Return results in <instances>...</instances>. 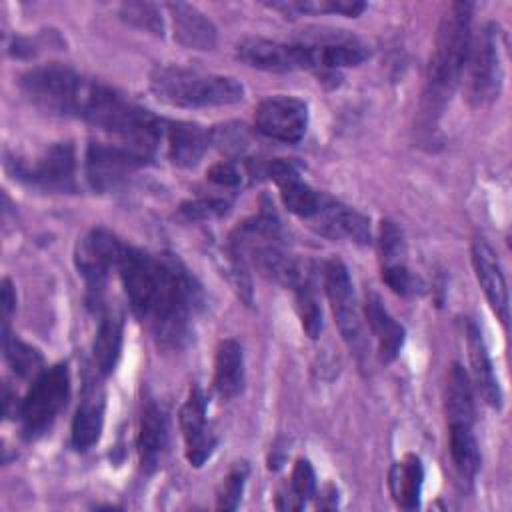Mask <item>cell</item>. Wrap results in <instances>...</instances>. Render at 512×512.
<instances>
[{
  "label": "cell",
  "mask_w": 512,
  "mask_h": 512,
  "mask_svg": "<svg viewBox=\"0 0 512 512\" xmlns=\"http://www.w3.org/2000/svg\"><path fill=\"white\" fill-rule=\"evenodd\" d=\"M206 178L210 182L218 184V186H224V188H236L242 182V174H240L238 166L230 160H220V162L212 164L206 170Z\"/></svg>",
  "instance_id": "obj_38"
},
{
  "label": "cell",
  "mask_w": 512,
  "mask_h": 512,
  "mask_svg": "<svg viewBox=\"0 0 512 512\" xmlns=\"http://www.w3.org/2000/svg\"><path fill=\"white\" fill-rule=\"evenodd\" d=\"M300 44L310 54V70H316L322 78H336L340 68L358 66L368 56L364 44L342 30L306 32Z\"/></svg>",
  "instance_id": "obj_10"
},
{
  "label": "cell",
  "mask_w": 512,
  "mask_h": 512,
  "mask_svg": "<svg viewBox=\"0 0 512 512\" xmlns=\"http://www.w3.org/2000/svg\"><path fill=\"white\" fill-rule=\"evenodd\" d=\"M120 16L128 24L146 30L154 36L164 34V18L160 14V6L152 2H124L120 6Z\"/></svg>",
  "instance_id": "obj_33"
},
{
  "label": "cell",
  "mask_w": 512,
  "mask_h": 512,
  "mask_svg": "<svg viewBox=\"0 0 512 512\" xmlns=\"http://www.w3.org/2000/svg\"><path fill=\"white\" fill-rule=\"evenodd\" d=\"M364 314H366V320H368V326L372 330V334L376 336L378 340V356L384 364H390L402 344H404V326L398 324L390 312L384 308L382 300L378 294H368L366 296V302H364Z\"/></svg>",
  "instance_id": "obj_22"
},
{
  "label": "cell",
  "mask_w": 512,
  "mask_h": 512,
  "mask_svg": "<svg viewBox=\"0 0 512 512\" xmlns=\"http://www.w3.org/2000/svg\"><path fill=\"white\" fill-rule=\"evenodd\" d=\"M424 482V468L416 454H406L390 468L388 484L396 504L404 510H414L420 504V492Z\"/></svg>",
  "instance_id": "obj_26"
},
{
  "label": "cell",
  "mask_w": 512,
  "mask_h": 512,
  "mask_svg": "<svg viewBox=\"0 0 512 512\" xmlns=\"http://www.w3.org/2000/svg\"><path fill=\"white\" fill-rule=\"evenodd\" d=\"M464 72L466 94L472 106H486L500 96L504 82V34L498 24L488 22L478 36H472Z\"/></svg>",
  "instance_id": "obj_5"
},
{
  "label": "cell",
  "mask_w": 512,
  "mask_h": 512,
  "mask_svg": "<svg viewBox=\"0 0 512 512\" xmlns=\"http://www.w3.org/2000/svg\"><path fill=\"white\" fill-rule=\"evenodd\" d=\"M126 244L120 242L116 234L106 228L90 230L76 246V268L82 274L90 304H102L104 284L112 268H118V262L124 254Z\"/></svg>",
  "instance_id": "obj_8"
},
{
  "label": "cell",
  "mask_w": 512,
  "mask_h": 512,
  "mask_svg": "<svg viewBox=\"0 0 512 512\" xmlns=\"http://www.w3.org/2000/svg\"><path fill=\"white\" fill-rule=\"evenodd\" d=\"M316 494V476L308 460L298 458L288 488L280 490L276 496V508L280 510H300L308 498Z\"/></svg>",
  "instance_id": "obj_29"
},
{
  "label": "cell",
  "mask_w": 512,
  "mask_h": 512,
  "mask_svg": "<svg viewBox=\"0 0 512 512\" xmlns=\"http://www.w3.org/2000/svg\"><path fill=\"white\" fill-rule=\"evenodd\" d=\"M150 90L160 102L178 108L230 106L244 98V86L232 76L174 64L156 66L150 72Z\"/></svg>",
  "instance_id": "obj_3"
},
{
  "label": "cell",
  "mask_w": 512,
  "mask_h": 512,
  "mask_svg": "<svg viewBox=\"0 0 512 512\" xmlns=\"http://www.w3.org/2000/svg\"><path fill=\"white\" fill-rule=\"evenodd\" d=\"M294 294H296V310H298L304 332L310 338H318L320 330H322V312H320V306H318V300L314 294L312 280L308 278L302 284H298L294 288Z\"/></svg>",
  "instance_id": "obj_32"
},
{
  "label": "cell",
  "mask_w": 512,
  "mask_h": 512,
  "mask_svg": "<svg viewBox=\"0 0 512 512\" xmlns=\"http://www.w3.org/2000/svg\"><path fill=\"white\" fill-rule=\"evenodd\" d=\"M118 274L134 316L158 344L180 348L190 334V316L202 302L200 286L172 254H150L126 246Z\"/></svg>",
  "instance_id": "obj_1"
},
{
  "label": "cell",
  "mask_w": 512,
  "mask_h": 512,
  "mask_svg": "<svg viewBox=\"0 0 512 512\" xmlns=\"http://www.w3.org/2000/svg\"><path fill=\"white\" fill-rule=\"evenodd\" d=\"M254 126L266 138L296 144L308 128V106L296 96H270L258 104Z\"/></svg>",
  "instance_id": "obj_11"
},
{
  "label": "cell",
  "mask_w": 512,
  "mask_h": 512,
  "mask_svg": "<svg viewBox=\"0 0 512 512\" xmlns=\"http://www.w3.org/2000/svg\"><path fill=\"white\" fill-rule=\"evenodd\" d=\"M246 476H248V466L244 462H238L232 466V470L226 474V478L222 480L220 490H218V500H216L218 510H236L238 508Z\"/></svg>",
  "instance_id": "obj_35"
},
{
  "label": "cell",
  "mask_w": 512,
  "mask_h": 512,
  "mask_svg": "<svg viewBox=\"0 0 512 512\" xmlns=\"http://www.w3.org/2000/svg\"><path fill=\"white\" fill-rule=\"evenodd\" d=\"M172 16L174 38L194 50H212L216 46V28L196 6L186 2L166 4Z\"/></svg>",
  "instance_id": "obj_20"
},
{
  "label": "cell",
  "mask_w": 512,
  "mask_h": 512,
  "mask_svg": "<svg viewBox=\"0 0 512 512\" xmlns=\"http://www.w3.org/2000/svg\"><path fill=\"white\" fill-rule=\"evenodd\" d=\"M2 344H4V356L8 360V364L12 366V370L22 376H36L42 368V354L32 348L30 344H26L24 340H20L18 336H14L8 330V324H4L2 328Z\"/></svg>",
  "instance_id": "obj_31"
},
{
  "label": "cell",
  "mask_w": 512,
  "mask_h": 512,
  "mask_svg": "<svg viewBox=\"0 0 512 512\" xmlns=\"http://www.w3.org/2000/svg\"><path fill=\"white\" fill-rule=\"evenodd\" d=\"M382 280H384V284H386L394 294L404 296V298L418 296V294H422V290H424L420 278L410 272V268L406 266V262L384 264V266H382Z\"/></svg>",
  "instance_id": "obj_34"
},
{
  "label": "cell",
  "mask_w": 512,
  "mask_h": 512,
  "mask_svg": "<svg viewBox=\"0 0 512 512\" xmlns=\"http://www.w3.org/2000/svg\"><path fill=\"white\" fill-rule=\"evenodd\" d=\"M166 440H168L166 416L154 400H148L146 406L142 408L140 428H138V454L144 470L152 472L158 466L160 456L166 448Z\"/></svg>",
  "instance_id": "obj_24"
},
{
  "label": "cell",
  "mask_w": 512,
  "mask_h": 512,
  "mask_svg": "<svg viewBox=\"0 0 512 512\" xmlns=\"http://www.w3.org/2000/svg\"><path fill=\"white\" fill-rule=\"evenodd\" d=\"M444 408L448 422H470L474 424V396L468 374L460 364H452L446 376Z\"/></svg>",
  "instance_id": "obj_27"
},
{
  "label": "cell",
  "mask_w": 512,
  "mask_h": 512,
  "mask_svg": "<svg viewBox=\"0 0 512 512\" xmlns=\"http://www.w3.org/2000/svg\"><path fill=\"white\" fill-rule=\"evenodd\" d=\"M472 426L470 422H448L452 462L460 476L468 480H472L480 468V450Z\"/></svg>",
  "instance_id": "obj_28"
},
{
  "label": "cell",
  "mask_w": 512,
  "mask_h": 512,
  "mask_svg": "<svg viewBox=\"0 0 512 512\" xmlns=\"http://www.w3.org/2000/svg\"><path fill=\"white\" fill-rule=\"evenodd\" d=\"M86 80V76L68 66L44 64L20 76V90L46 114L74 118Z\"/></svg>",
  "instance_id": "obj_6"
},
{
  "label": "cell",
  "mask_w": 512,
  "mask_h": 512,
  "mask_svg": "<svg viewBox=\"0 0 512 512\" xmlns=\"http://www.w3.org/2000/svg\"><path fill=\"white\" fill-rule=\"evenodd\" d=\"M472 10L470 2H454L440 20L424 94V114L430 118L444 108L464 74L472 44Z\"/></svg>",
  "instance_id": "obj_2"
},
{
  "label": "cell",
  "mask_w": 512,
  "mask_h": 512,
  "mask_svg": "<svg viewBox=\"0 0 512 512\" xmlns=\"http://www.w3.org/2000/svg\"><path fill=\"white\" fill-rule=\"evenodd\" d=\"M14 304H16V296H14L12 284H10V280H4V282H2V312H4V324H8V316H10V312L14 310Z\"/></svg>",
  "instance_id": "obj_39"
},
{
  "label": "cell",
  "mask_w": 512,
  "mask_h": 512,
  "mask_svg": "<svg viewBox=\"0 0 512 512\" xmlns=\"http://www.w3.org/2000/svg\"><path fill=\"white\" fill-rule=\"evenodd\" d=\"M466 344H468L472 376H474V382H476L482 398L486 400L488 406L500 410L502 408V390H500V384H498V376L494 372V366H492L486 342L482 338V332L474 322H468Z\"/></svg>",
  "instance_id": "obj_21"
},
{
  "label": "cell",
  "mask_w": 512,
  "mask_h": 512,
  "mask_svg": "<svg viewBox=\"0 0 512 512\" xmlns=\"http://www.w3.org/2000/svg\"><path fill=\"white\" fill-rule=\"evenodd\" d=\"M164 138L168 146V156L176 166L192 168L204 156L208 144L212 142L210 132L194 122H164Z\"/></svg>",
  "instance_id": "obj_19"
},
{
  "label": "cell",
  "mask_w": 512,
  "mask_h": 512,
  "mask_svg": "<svg viewBox=\"0 0 512 512\" xmlns=\"http://www.w3.org/2000/svg\"><path fill=\"white\" fill-rule=\"evenodd\" d=\"M70 398V372L66 364L40 370L18 404L22 436L36 440L46 434Z\"/></svg>",
  "instance_id": "obj_4"
},
{
  "label": "cell",
  "mask_w": 512,
  "mask_h": 512,
  "mask_svg": "<svg viewBox=\"0 0 512 512\" xmlns=\"http://www.w3.org/2000/svg\"><path fill=\"white\" fill-rule=\"evenodd\" d=\"M180 430L184 438V452L190 466L200 468L216 448V436L206 422V396L194 384L180 408Z\"/></svg>",
  "instance_id": "obj_14"
},
{
  "label": "cell",
  "mask_w": 512,
  "mask_h": 512,
  "mask_svg": "<svg viewBox=\"0 0 512 512\" xmlns=\"http://www.w3.org/2000/svg\"><path fill=\"white\" fill-rule=\"evenodd\" d=\"M312 226L328 238H350L358 244L370 242V222L360 212L340 204L324 194L320 212L312 220Z\"/></svg>",
  "instance_id": "obj_17"
},
{
  "label": "cell",
  "mask_w": 512,
  "mask_h": 512,
  "mask_svg": "<svg viewBox=\"0 0 512 512\" xmlns=\"http://www.w3.org/2000/svg\"><path fill=\"white\" fill-rule=\"evenodd\" d=\"M380 256H382V266L406 262L404 260L406 244H404L402 230L388 220H384L380 226Z\"/></svg>",
  "instance_id": "obj_36"
},
{
  "label": "cell",
  "mask_w": 512,
  "mask_h": 512,
  "mask_svg": "<svg viewBox=\"0 0 512 512\" xmlns=\"http://www.w3.org/2000/svg\"><path fill=\"white\" fill-rule=\"evenodd\" d=\"M236 58L256 70L286 74L310 70V54L304 44H284L268 38H246L236 46Z\"/></svg>",
  "instance_id": "obj_12"
},
{
  "label": "cell",
  "mask_w": 512,
  "mask_h": 512,
  "mask_svg": "<svg viewBox=\"0 0 512 512\" xmlns=\"http://www.w3.org/2000/svg\"><path fill=\"white\" fill-rule=\"evenodd\" d=\"M472 266L476 272V280H478L492 312L504 326H508L506 278H504V272H502L496 252L482 236H476L472 240Z\"/></svg>",
  "instance_id": "obj_16"
},
{
  "label": "cell",
  "mask_w": 512,
  "mask_h": 512,
  "mask_svg": "<svg viewBox=\"0 0 512 512\" xmlns=\"http://www.w3.org/2000/svg\"><path fill=\"white\" fill-rule=\"evenodd\" d=\"M104 392L96 382H88L82 392V400L72 418L70 442L78 452L90 450L102 434L104 428Z\"/></svg>",
  "instance_id": "obj_18"
},
{
  "label": "cell",
  "mask_w": 512,
  "mask_h": 512,
  "mask_svg": "<svg viewBox=\"0 0 512 512\" xmlns=\"http://www.w3.org/2000/svg\"><path fill=\"white\" fill-rule=\"evenodd\" d=\"M322 274H324V290L330 300L332 314L336 318V324H338V330H340L344 342L356 354H364L366 342H364V334H362L360 310L356 304V296H354L350 274H348L346 266L338 258H332V260L324 262Z\"/></svg>",
  "instance_id": "obj_9"
},
{
  "label": "cell",
  "mask_w": 512,
  "mask_h": 512,
  "mask_svg": "<svg viewBox=\"0 0 512 512\" xmlns=\"http://www.w3.org/2000/svg\"><path fill=\"white\" fill-rule=\"evenodd\" d=\"M214 390L222 400L236 398L244 388V352L240 342L226 338L214 354Z\"/></svg>",
  "instance_id": "obj_23"
},
{
  "label": "cell",
  "mask_w": 512,
  "mask_h": 512,
  "mask_svg": "<svg viewBox=\"0 0 512 512\" xmlns=\"http://www.w3.org/2000/svg\"><path fill=\"white\" fill-rule=\"evenodd\" d=\"M146 160L120 142H90L86 150V176L94 190L116 188L134 168Z\"/></svg>",
  "instance_id": "obj_13"
},
{
  "label": "cell",
  "mask_w": 512,
  "mask_h": 512,
  "mask_svg": "<svg viewBox=\"0 0 512 512\" xmlns=\"http://www.w3.org/2000/svg\"><path fill=\"white\" fill-rule=\"evenodd\" d=\"M122 332H124V318L116 310H104L100 316V324L96 330L92 354L96 370L102 376H108L120 358L122 350Z\"/></svg>",
  "instance_id": "obj_25"
},
{
  "label": "cell",
  "mask_w": 512,
  "mask_h": 512,
  "mask_svg": "<svg viewBox=\"0 0 512 512\" xmlns=\"http://www.w3.org/2000/svg\"><path fill=\"white\" fill-rule=\"evenodd\" d=\"M266 172L278 184L280 198L286 210L302 220L312 222L320 212L324 194L310 188L306 182H302L298 168L290 160H272Z\"/></svg>",
  "instance_id": "obj_15"
},
{
  "label": "cell",
  "mask_w": 512,
  "mask_h": 512,
  "mask_svg": "<svg viewBox=\"0 0 512 512\" xmlns=\"http://www.w3.org/2000/svg\"><path fill=\"white\" fill-rule=\"evenodd\" d=\"M268 6L290 16H300V14L358 16L366 10V4L360 0H282V2H270Z\"/></svg>",
  "instance_id": "obj_30"
},
{
  "label": "cell",
  "mask_w": 512,
  "mask_h": 512,
  "mask_svg": "<svg viewBox=\"0 0 512 512\" xmlns=\"http://www.w3.org/2000/svg\"><path fill=\"white\" fill-rule=\"evenodd\" d=\"M228 202L224 198H194L180 204V214L186 220H212L228 212Z\"/></svg>",
  "instance_id": "obj_37"
},
{
  "label": "cell",
  "mask_w": 512,
  "mask_h": 512,
  "mask_svg": "<svg viewBox=\"0 0 512 512\" xmlns=\"http://www.w3.org/2000/svg\"><path fill=\"white\" fill-rule=\"evenodd\" d=\"M10 166L14 176L30 186L50 192H72L76 188V154L72 142H54L32 160H10Z\"/></svg>",
  "instance_id": "obj_7"
}]
</instances>
